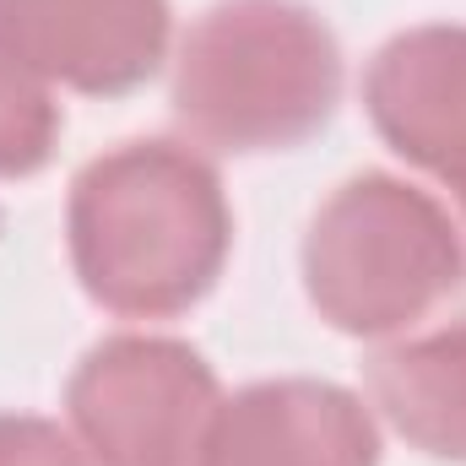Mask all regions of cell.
Wrapping results in <instances>:
<instances>
[{
  "label": "cell",
  "mask_w": 466,
  "mask_h": 466,
  "mask_svg": "<svg viewBox=\"0 0 466 466\" xmlns=\"http://www.w3.org/2000/svg\"><path fill=\"white\" fill-rule=\"evenodd\" d=\"M196 466H380V429L348 385L255 380L218 401Z\"/></svg>",
  "instance_id": "5b68a950"
},
{
  "label": "cell",
  "mask_w": 466,
  "mask_h": 466,
  "mask_svg": "<svg viewBox=\"0 0 466 466\" xmlns=\"http://www.w3.org/2000/svg\"><path fill=\"white\" fill-rule=\"evenodd\" d=\"M0 466H93L76 434L33 412H0Z\"/></svg>",
  "instance_id": "30bf717a"
},
{
  "label": "cell",
  "mask_w": 466,
  "mask_h": 466,
  "mask_svg": "<svg viewBox=\"0 0 466 466\" xmlns=\"http://www.w3.org/2000/svg\"><path fill=\"white\" fill-rule=\"evenodd\" d=\"M60 104L49 76L22 55L11 27L0 22V179H27L55 157Z\"/></svg>",
  "instance_id": "9c48e42d"
},
{
  "label": "cell",
  "mask_w": 466,
  "mask_h": 466,
  "mask_svg": "<svg viewBox=\"0 0 466 466\" xmlns=\"http://www.w3.org/2000/svg\"><path fill=\"white\" fill-rule=\"evenodd\" d=\"M223 390L179 337L119 331L87 352L66 385V418L93 466H196Z\"/></svg>",
  "instance_id": "277c9868"
},
{
  "label": "cell",
  "mask_w": 466,
  "mask_h": 466,
  "mask_svg": "<svg viewBox=\"0 0 466 466\" xmlns=\"http://www.w3.org/2000/svg\"><path fill=\"white\" fill-rule=\"evenodd\" d=\"M337 104L342 49L304 0H218L174 60V115L218 152H288Z\"/></svg>",
  "instance_id": "7a4b0ae2"
},
{
  "label": "cell",
  "mask_w": 466,
  "mask_h": 466,
  "mask_svg": "<svg viewBox=\"0 0 466 466\" xmlns=\"http://www.w3.org/2000/svg\"><path fill=\"white\" fill-rule=\"evenodd\" d=\"M380 141L412 168L451 179L466 163V27L429 22L396 33L363 76Z\"/></svg>",
  "instance_id": "52a82bcc"
},
{
  "label": "cell",
  "mask_w": 466,
  "mask_h": 466,
  "mask_svg": "<svg viewBox=\"0 0 466 466\" xmlns=\"http://www.w3.org/2000/svg\"><path fill=\"white\" fill-rule=\"evenodd\" d=\"M461 282V228L396 174H358L309 218L304 293L342 337H396Z\"/></svg>",
  "instance_id": "3957f363"
},
{
  "label": "cell",
  "mask_w": 466,
  "mask_h": 466,
  "mask_svg": "<svg viewBox=\"0 0 466 466\" xmlns=\"http://www.w3.org/2000/svg\"><path fill=\"white\" fill-rule=\"evenodd\" d=\"M66 244L93 304L125 320H168L218 288L233 212L196 147L125 141L71 179Z\"/></svg>",
  "instance_id": "6da1fadb"
},
{
  "label": "cell",
  "mask_w": 466,
  "mask_h": 466,
  "mask_svg": "<svg viewBox=\"0 0 466 466\" xmlns=\"http://www.w3.org/2000/svg\"><path fill=\"white\" fill-rule=\"evenodd\" d=\"M445 185L456 190V201H461V212H466V163H461V168H456V174H451V179H445Z\"/></svg>",
  "instance_id": "8fae6325"
},
{
  "label": "cell",
  "mask_w": 466,
  "mask_h": 466,
  "mask_svg": "<svg viewBox=\"0 0 466 466\" xmlns=\"http://www.w3.org/2000/svg\"><path fill=\"white\" fill-rule=\"evenodd\" d=\"M22 55L60 87L119 98L168 60V0H0Z\"/></svg>",
  "instance_id": "8992f818"
},
{
  "label": "cell",
  "mask_w": 466,
  "mask_h": 466,
  "mask_svg": "<svg viewBox=\"0 0 466 466\" xmlns=\"http://www.w3.org/2000/svg\"><path fill=\"white\" fill-rule=\"evenodd\" d=\"M369 396L412 451L466 466V320L385 348L369 363Z\"/></svg>",
  "instance_id": "ba28073f"
}]
</instances>
